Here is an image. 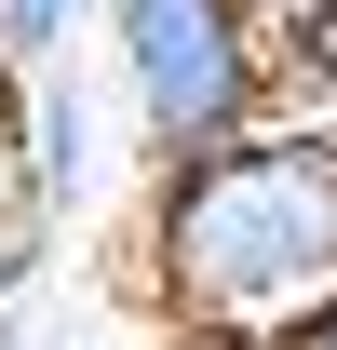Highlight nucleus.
<instances>
[{"instance_id":"f03ea898","label":"nucleus","mask_w":337,"mask_h":350,"mask_svg":"<svg viewBox=\"0 0 337 350\" xmlns=\"http://www.w3.org/2000/svg\"><path fill=\"white\" fill-rule=\"evenodd\" d=\"M108 54H122L135 135L162 162L270 122V14L256 0H108Z\"/></svg>"},{"instance_id":"0eeeda50","label":"nucleus","mask_w":337,"mask_h":350,"mask_svg":"<svg viewBox=\"0 0 337 350\" xmlns=\"http://www.w3.org/2000/svg\"><path fill=\"white\" fill-rule=\"evenodd\" d=\"M284 350H337V283H324V297H310V310L284 323Z\"/></svg>"},{"instance_id":"39448f33","label":"nucleus","mask_w":337,"mask_h":350,"mask_svg":"<svg viewBox=\"0 0 337 350\" xmlns=\"http://www.w3.org/2000/svg\"><path fill=\"white\" fill-rule=\"evenodd\" d=\"M27 269H41V216H0V310L27 297Z\"/></svg>"},{"instance_id":"6e6552de","label":"nucleus","mask_w":337,"mask_h":350,"mask_svg":"<svg viewBox=\"0 0 337 350\" xmlns=\"http://www.w3.org/2000/svg\"><path fill=\"white\" fill-rule=\"evenodd\" d=\"M203 350H284V337H203Z\"/></svg>"},{"instance_id":"7ed1b4c3","label":"nucleus","mask_w":337,"mask_h":350,"mask_svg":"<svg viewBox=\"0 0 337 350\" xmlns=\"http://www.w3.org/2000/svg\"><path fill=\"white\" fill-rule=\"evenodd\" d=\"M95 175H108V135H95V94L82 68L54 54V68H27V216H82L95 202Z\"/></svg>"},{"instance_id":"f257e3e1","label":"nucleus","mask_w":337,"mask_h":350,"mask_svg":"<svg viewBox=\"0 0 337 350\" xmlns=\"http://www.w3.org/2000/svg\"><path fill=\"white\" fill-rule=\"evenodd\" d=\"M149 283L189 337H284L337 283V135L256 122L229 148H189L149 189Z\"/></svg>"},{"instance_id":"423d86ee","label":"nucleus","mask_w":337,"mask_h":350,"mask_svg":"<svg viewBox=\"0 0 337 350\" xmlns=\"http://www.w3.org/2000/svg\"><path fill=\"white\" fill-rule=\"evenodd\" d=\"M297 68L337 94V0H310V14H297Z\"/></svg>"},{"instance_id":"20e7f679","label":"nucleus","mask_w":337,"mask_h":350,"mask_svg":"<svg viewBox=\"0 0 337 350\" xmlns=\"http://www.w3.org/2000/svg\"><path fill=\"white\" fill-rule=\"evenodd\" d=\"M68 41H82V0H0V54L14 68H54Z\"/></svg>"}]
</instances>
